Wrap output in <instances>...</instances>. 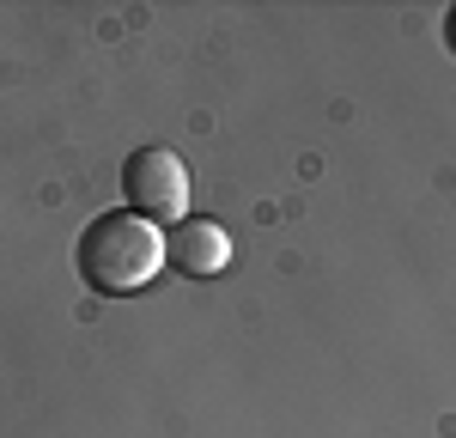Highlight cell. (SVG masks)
<instances>
[{"mask_svg": "<svg viewBox=\"0 0 456 438\" xmlns=\"http://www.w3.org/2000/svg\"><path fill=\"white\" fill-rule=\"evenodd\" d=\"M73 262H79V280L92 292L128 298V292L152 287L171 256H165V231H159L152 219L116 207V214L86 219V231H79V244H73Z\"/></svg>", "mask_w": 456, "mask_h": 438, "instance_id": "6da1fadb", "label": "cell"}, {"mask_svg": "<svg viewBox=\"0 0 456 438\" xmlns=\"http://www.w3.org/2000/svg\"><path fill=\"white\" fill-rule=\"evenodd\" d=\"M122 195H128V214L152 219L159 231L165 225L176 231L189 219V165L176 158L171 146H141L122 165Z\"/></svg>", "mask_w": 456, "mask_h": 438, "instance_id": "7a4b0ae2", "label": "cell"}, {"mask_svg": "<svg viewBox=\"0 0 456 438\" xmlns=\"http://www.w3.org/2000/svg\"><path fill=\"white\" fill-rule=\"evenodd\" d=\"M165 256H171L176 274H189V280H213V274L232 268V231H225L219 219H183L171 238H165Z\"/></svg>", "mask_w": 456, "mask_h": 438, "instance_id": "3957f363", "label": "cell"}, {"mask_svg": "<svg viewBox=\"0 0 456 438\" xmlns=\"http://www.w3.org/2000/svg\"><path fill=\"white\" fill-rule=\"evenodd\" d=\"M444 43H451V55H456V6L444 12Z\"/></svg>", "mask_w": 456, "mask_h": 438, "instance_id": "277c9868", "label": "cell"}]
</instances>
